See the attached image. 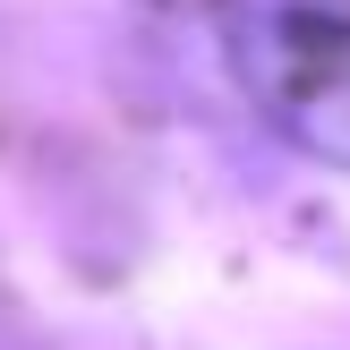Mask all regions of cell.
<instances>
[{
    "label": "cell",
    "instance_id": "obj_1",
    "mask_svg": "<svg viewBox=\"0 0 350 350\" xmlns=\"http://www.w3.org/2000/svg\"><path fill=\"white\" fill-rule=\"evenodd\" d=\"M248 60H265L273 111L308 146L350 154V0H273Z\"/></svg>",
    "mask_w": 350,
    "mask_h": 350
}]
</instances>
